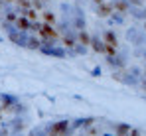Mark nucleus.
Here are the masks:
<instances>
[{
  "mask_svg": "<svg viewBox=\"0 0 146 136\" xmlns=\"http://www.w3.org/2000/svg\"><path fill=\"white\" fill-rule=\"evenodd\" d=\"M124 12L99 20L101 26L91 30L89 44H95L122 83L146 89V6H134L128 18H122Z\"/></svg>",
  "mask_w": 146,
  "mask_h": 136,
  "instance_id": "obj_1",
  "label": "nucleus"
},
{
  "mask_svg": "<svg viewBox=\"0 0 146 136\" xmlns=\"http://www.w3.org/2000/svg\"><path fill=\"white\" fill-rule=\"evenodd\" d=\"M40 136H146V130L107 118H73L48 124Z\"/></svg>",
  "mask_w": 146,
  "mask_h": 136,
  "instance_id": "obj_2",
  "label": "nucleus"
}]
</instances>
